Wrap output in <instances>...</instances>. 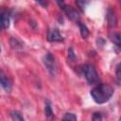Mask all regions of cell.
Listing matches in <instances>:
<instances>
[{"instance_id": "1", "label": "cell", "mask_w": 121, "mask_h": 121, "mask_svg": "<svg viewBox=\"0 0 121 121\" xmlns=\"http://www.w3.org/2000/svg\"><path fill=\"white\" fill-rule=\"evenodd\" d=\"M91 96L97 104H103L110 100L113 95V89L108 84H98L91 91Z\"/></svg>"}, {"instance_id": "2", "label": "cell", "mask_w": 121, "mask_h": 121, "mask_svg": "<svg viewBox=\"0 0 121 121\" xmlns=\"http://www.w3.org/2000/svg\"><path fill=\"white\" fill-rule=\"evenodd\" d=\"M82 72H83V75L89 84H95L98 81V79H99L98 74H97L95 68L92 64L84 65L82 68Z\"/></svg>"}, {"instance_id": "3", "label": "cell", "mask_w": 121, "mask_h": 121, "mask_svg": "<svg viewBox=\"0 0 121 121\" xmlns=\"http://www.w3.org/2000/svg\"><path fill=\"white\" fill-rule=\"evenodd\" d=\"M43 64H44L45 68L50 73V75L51 76H55L57 68H56V62H55V59H54L53 55L50 52H47L43 56Z\"/></svg>"}, {"instance_id": "4", "label": "cell", "mask_w": 121, "mask_h": 121, "mask_svg": "<svg viewBox=\"0 0 121 121\" xmlns=\"http://www.w3.org/2000/svg\"><path fill=\"white\" fill-rule=\"evenodd\" d=\"M58 4H59V6L62 9V10L65 12V14L67 15V17H68L70 20H72V21H74V22H78V21H79L78 12L73 7H71V6H69V5H66V4H64L63 2H58Z\"/></svg>"}, {"instance_id": "5", "label": "cell", "mask_w": 121, "mask_h": 121, "mask_svg": "<svg viewBox=\"0 0 121 121\" xmlns=\"http://www.w3.org/2000/svg\"><path fill=\"white\" fill-rule=\"evenodd\" d=\"M47 40L49 42H61L63 41V37L58 28H52L47 33Z\"/></svg>"}, {"instance_id": "6", "label": "cell", "mask_w": 121, "mask_h": 121, "mask_svg": "<svg viewBox=\"0 0 121 121\" xmlns=\"http://www.w3.org/2000/svg\"><path fill=\"white\" fill-rule=\"evenodd\" d=\"M106 17H107V22H108L109 27L112 28V27H115L117 26V17L115 15V12L113 9H108Z\"/></svg>"}, {"instance_id": "7", "label": "cell", "mask_w": 121, "mask_h": 121, "mask_svg": "<svg viewBox=\"0 0 121 121\" xmlns=\"http://www.w3.org/2000/svg\"><path fill=\"white\" fill-rule=\"evenodd\" d=\"M9 22H10L9 13L7 10H2L1 11V27H2V29L9 28Z\"/></svg>"}, {"instance_id": "8", "label": "cell", "mask_w": 121, "mask_h": 121, "mask_svg": "<svg viewBox=\"0 0 121 121\" xmlns=\"http://www.w3.org/2000/svg\"><path fill=\"white\" fill-rule=\"evenodd\" d=\"M0 82H1V86L3 87V89L7 92V93H9L11 91V82L10 80L6 77V75H4L3 72H1V77H0Z\"/></svg>"}, {"instance_id": "9", "label": "cell", "mask_w": 121, "mask_h": 121, "mask_svg": "<svg viewBox=\"0 0 121 121\" xmlns=\"http://www.w3.org/2000/svg\"><path fill=\"white\" fill-rule=\"evenodd\" d=\"M110 40L112 43H113L117 47L121 48V33L119 32H112L109 35Z\"/></svg>"}, {"instance_id": "10", "label": "cell", "mask_w": 121, "mask_h": 121, "mask_svg": "<svg viewBox=\"0 0 121 121\" xmlns=\"http://www.w3.org/2000/svg\"><path fill=\"white\" fill-rule=\"evenodd\" d=\"M44 114L48 120H52L54 118V113L51 108V102L49 100H45V105H44Z\"/></svg>"}, {"instance_id": "11", "label": "cell", "mask_w": 121, "mask_h": 121, "mask_svg": "<svg viewBox=\"0 0 121 121\" xmlns=\"http://www.w3.org/2000/svg\"><path fill=\"white\" fill-rule=\"evenodd\" d=\"M78 27H79V32H80L81 37L84 38V39H86L89 36V34H90L88 27L83 23H80V22H78Z\"/></svg>"}, {"instance_id": "12", "label": "cell", "mask_w": 121, "mask_h": 121, "mask_svg": "<svg viewBox=\"0 0 121 121\" xmlns=\"http://www.w3.org/2000/svg\"><path fill=\"white\" fill-rule=\"evenodd\" d=\"M10 45L13 49L15 50H18V49H21L23 48V43L21 41H19L17 38L15 37H11L10 38Z\"/></svg>"}, {"instance_id": "13", "label": "cell", "mask_w": 121, "mask_h": 121, "mask_svg": "<svg viewBox=\"0 0 121 121\" xmlns=\"http://www.w3.org/2000/svg\"><path fill=\"white\" fill-rule=\"evenodd\" d=\"M10 117L12 119V121H25L23 115L21 114V112H19L18 111H13L10 112Z\"/></svg>"}, {"instance_id": "14", "label": "cell", "mask_w": 121, "mask_h": 121, "mask_svg": "<svg viewBox=\"0 0 121 121\" xmlns=\"http://www.w3.org/2000/svg\"><path fill=\"white\" fill-rule=\"evenodd\" d=\"M62 121H77V116L72 112H67L64 114Z\"/></svg>"}, {"instance_id": "15", "label": "cell", "mask_w": 121, "mask_h": 121, "mask_svg": "<svg viewBox=\"0 0 121 121\" xmlns=\"http://www.w3.org/2000/svg\"><path fill=\"white\" fill-rule=\"evenodd\" d=\"M115 75L116 78L119 81H121V62L116 66V70H115Z\"/></svg>"}, {"instance_id": "16", "label": "cell", "mask_w": 121, "mask_h": 121, "mask_svg": "<svg viewBox=\"0 0 121 121\" xmlns=\"http://www.w3.org/2000/svg\"><path fill=\"white\" fill-rule=\"evenodd\" d=\"M92 121H102V116L99 112H95L92 117Z\"/></svg>"}, {"instance_id": "17", "label": "cell", "mask_w": 121, "mask_h": 121, "mask_svg": "<svg viewBox=\"0 0 121 121\" xmlns=\"http://www.w3.org/2000/svg\"><path fill=\"white\" fill-rule=\"evenodd\" d=\"M86 4H87V2H85V1H78L77 2V5L78 6V8H80L81 10H84V8H85Z\"/></svg>"}, {"instance_id": "18", "label": "cell", "mask_w": 121, "mask_h": 121, "mask_svg": "<svg viewBox=\"0 0 121 121\" xmlns=\"http://www.w3.org/2000/svg\"><path fill=\"white\" fill-rule=\"evenodd\" d=\"M68 58L70 60H75V54H74V51L71 47L68 49Z\"/></svg>"}, {"instance_id": "19", "label": "cell", "mask_w": 121, "mask_h": 121, "mask_svg": "<svg viewBox=\"0 0 121 121\" xmlns=\"http://www.w3.org/2000/svg\"><path fill=\"white\" fill-rule=\"evenodd\" d=\"M38 4H40V5H43V7H46L47 6V2H38Z\"/></svg>"}, {"instance_id": "20", "label": "cell", "mask_w": 121, "mask_h": 121, "mask_svg": "<svg viewBox=\"0 0 121 121\" xmlns=\"http://www.w3.org/2000/svg\"><path fill=\"white\" fill-rule=\"evenodd\" d=\"M119 121H121V118H120V119H119Z\"/></svg>"}, {"instance_id": "21", "label": "cell", "mask_w": 121, "mask_h": 121, "mask_svg": "<svg viewBox=\"0 0 121 121\" xmlns=\"http://www.w3.org/2000/svg\"><path fill=\"white\" fill-rule=\"evenodd\" d=\"M120 6H121V1H120Z\"/></svg>"}]
</instances>
